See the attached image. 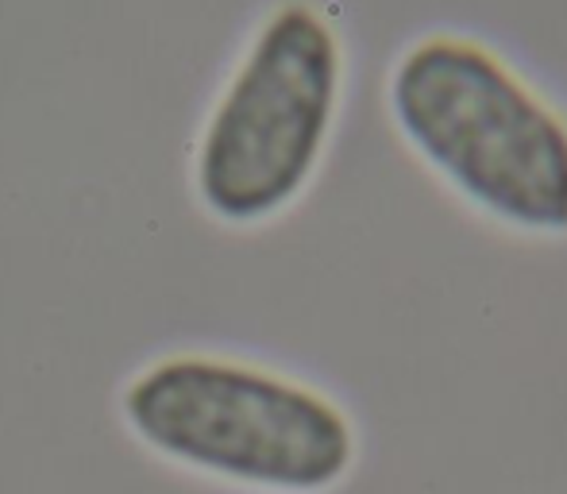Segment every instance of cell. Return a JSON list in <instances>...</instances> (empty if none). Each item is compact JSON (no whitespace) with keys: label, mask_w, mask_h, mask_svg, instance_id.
<instances>
[{"label":"cell","mask_w":567,"mask_h":494,"mask_svg":"<svg viewBox=\"0 0 567 494\" xmlns=\"http://www.w3.org/2000/svg\"><path fill=\"white\" fill-rule=\"evenodd\" d=\"M124 418L163 456L267 491H324L355 456L348 418L324 394L213 356L151 363L124 390Z\"/></svg>","instance_id":"obj_2"},{"label":"cell","mask_w":567,"mask_h":494,"mask_svg":"<svg viewBox=\"0 0 567 494\" xmlns=\"http://www.w3.org/2000/svg\"><path fill=\"white\" fill-rule=\"evenodd\" d=\"M402 140L486 217L567 233V121L491 47L429 35L386 82Z\"/></svg>","instance_id":"obj_1"},{"label":"cell","mask_w":567,"mask_h":494,"mask_svg":"<svg viewBox=\"0 0 567 494\" xmlns=\"http://www.w3.org/2000/svg\"><path fill=\"white\" fill-rule=\"evenodd\" d=\"M343 85L340 35L313 4L286 0L259 23L197 140L194 182L213 217L259 225L313 178Z\"/></svg>","instance_id":"obj_3"}]
</instances>
